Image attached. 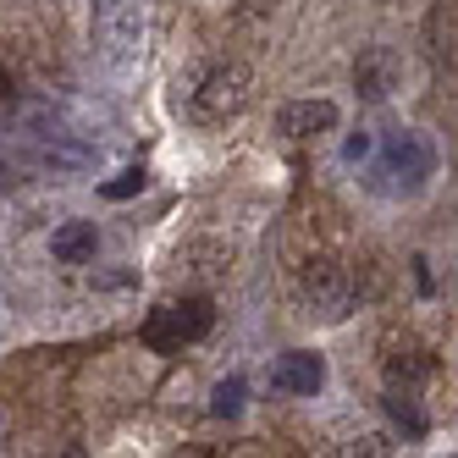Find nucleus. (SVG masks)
<instances>
[{"label":"nucleus","mask_w":458,"mask_h":458,"mask_svg":"<svg viewBox=\"0 0 458 458\" xmlns=\"http://www.w3.org/2000/svg\"><path fill=\"white\" fill-rule=\"evenodd\" d=\"M94 249H100V233H94L89 221H67V226L50 238V254L67 259V266H83V259H94Z\"/></svg>","instance_id":"obj_8"},{"label":"nucleus","mask_w":458,"mask_h":458,"mask_svg":"<svg viewBox=\"0 0 458 458\" xmlns=\"http://www.w3.org/2000/svg\"><path fill=\"white\" fill-rule=\"evenodd\" d=\"M144 188V172L133 166V172H122L116 182H106V199H133V193Z\"/></svg>","instance_id":"obj_13"},{"label":"nucleus","mask_w":458,"mask_h":458,"mask_svg":"<svg viewBox=\"0 0 458 458\" xmlns=\"http://www.w3.org/2000/svg\"><path fill=\"white\" fill-rule=\"evenodd\" d=\"M0 111H6V78H0Z\"/></svg>","instance_id":"obj_16"},{"label":"nucleus","mask_w":458,"mask_h":458,"mask_svg":"<svg viewBox=\"0 0 458 458\" xmlns=\"http://www.w3.org/2000/svg\"><path fill=\"white\" fill-rule=\"evenodd\" d=\"M276 127H282V139H293V144L320 139V133H332V127H337V106L332 100H293V106H282Z\"/></svg>","instance_id":"obj_7"},{"label":"nucleus","mask_w":458,"mask_h":458,"mask_svg":"<svg viewBox=\"0 0 458 458\" xmlns=\"http://www.w3.org/2000/svg\"><path fill=\"white\" fill-rule=\"evenodd\" d=\"M398 83H403L398 50H365V55H359V67H353L359 100H386V94H398Z\"/></svg>","instance_id":"obj_5"},{"label":"nucleus","mask_w":458,"mask_h":458,"mask_svg":"<svg viewBox=\"0 0 458 458\" xmlns=\"http://www.w3.org/2000/svg\"><path fill=\"white\" fill-rule=\"evenodd\" d=\"M431 55L437 67H453V0H442L431 12Z\"/></svg>","instance_id":"obj_9"},{"label":"nucleus","mask_w":458,"mask_h":458,"mask_svg":"<svg viewBox=\"0 0 458 458\" xmlns=\"http://www.w3.org/2000/svg\"><path fill=\"white\" fill-rule=\"evenodd\" d=\"M12 188V166H0V193H6Z\"/></svg>","instance_id":"obj_15"},{"label":"nucleus","mask_w":458,"mask_h":458,"mask_svg":"<svg viewBox=\"0 0 458 458\" xmlns=\"http://www.w3.org/2000/svg\"><path fill=\"white\" fill-rule=\"evenodd\" d=\"M249 94H254L249 67H243V61H221V67H210L199 83H193V94H188V116L199 122V127L233 122V116L249 106Z\"/></svg>","instance_id":"obj_1"},{"label":"nucleus","mask_w":458,"mask_h":458,"mask_svg":"<svg viewBox=\"0 0 458 458\" xmlns=\"http://www.w3.org/2000/svg\"><path fill=\"white\" fill-rule=\"evenodd\" d=\"M365 155H370V133H353L348 139V160H365Z\"/></svg>","instance_id":"obj_14"},{"label":"nucleus","mask_w":458,"mask_h":458,"mask_svg":"<svg viewBox=\"0 0 458 458\" xmlns=\"http://www.w3.org/2000/svg\"><path fill=\"white\" fill-rule=\"evenodd\" d=\"M437 172V149L425 144L420 133H398V139H386V149H381V177L392 182V188H420L425 177Z\"/></svg>","instance_id":"obj_4"},{"label":"nucleus","mask_w":458,"mask_h":458,"mask_svg":"<svg viewBox=\"0 0 458 458\" xmlns=\"http://www.w3.org/2000/svg\"><path fill=\"white\" fill-rule=\"evenodd\" d=\"M243 398H249V386L233 376V381H221V386L210 392V409H216L221 420H233V414H243Z\"/></svg>","instance_id":"obj_11"},{"label":"nucleus","mask_w":458,"mask_h":458,"mask_svg":"<svg viewBox=\"0 0 458 458\" xmlns=\"http://www.w3.org/2000/svg\"><path fill=\"white\" fill-rule=\"evenodd\" d=\"M386 376H392V386H414V381H425V376H431V359H425V353H398V359H392V365H386Z\"/></svg>","instance_id":"obj_10"},{"label":"nucleus","mask_w":458,"mask_h":458,"mask_svg":"<svg viewBox=\"0 0 458 458\" xmlns=\"http://www.w3.org/2000/svg\"><path fill=\"white\" fill-rule=\"evenodd\" d=\"M386 414L398 420L409 437H425V420H420V409H414V398H409V392H403V398H398V392H392V398H386Z\"/></svg>","instance_id":"obj_12"},{"label":"nucleus","mask_w":458,"mask_h":458,"mask_svg":"<svg viewBox=\"0 0 458 458\" xmlns=\"http://www.w3.org/2000/svg\"><path fill=\"white\" fill-rule=\"evenodd\" d=\"M299 293H304V304L320 315V320H343L353 310V271L337 266V259H310L304 276H299Z\"/></svg>","instance_id":"obj_3"},{"label":"nucleus","mask_w":458,"mask_h":458,"mask_svg":"<svg viewBox=\"0 0 458 458\" xmlns=\"http://www.w3.org/2000/svg\"><path fill=\"white\" fill-rule=\"evenodd\" d=\"M271 386L287 392V398H315V392L326 386V359L320 353H282L276 370H271Z\"/></svg>","instance_id":"obj_6"},{"label":"nucleus","mask_w":458,"mask_h":458,"mask_svg":"<svg viewBox=\"0 0 458 458\" xmlns=\"http://www.w3.org/2000/svg\"><path fill=\"white\" fill-rule=\"evenodd\" d=\"M210 320H216V304L210 299H182V304H166V310H155L144 320V343L155 353H172V348H188V343H199L210 332Z\"/></svg>","instance_id":"obj_2"}]
</instances>
